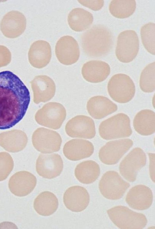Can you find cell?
<instances>
[{
	"mask_svg": "<svg viewBox=\"0 0 155 229\" xmlns=\"http://www.w3.org/2000/svg\"><path fill=\"white\" fill-rule=\"evenodd\" d=\"M65 131L72 138L91 139L96 134L94 120L84 115H77L69 120L65 125Z\"/></svg>",
	"mask_w": 155,
	"mask_h": 229,
	"instance_id": "7c38bea8",
	"label": "cell"
},
{
	"mask_svg": "<svg viewBox=\"0 0 155 229\" xmlns=\"http://www.w3.org/2000/svg\"><path fill=\"white\" fill-rule=\"evenodd\" d=\"M133 143V141L129 139L108 142L99 150V159L106 164H115L132 147Z\"/></svg>",
	"mask_w": 155,
	"mask_h": 229,
	"instance_id": "8fae6325",
	"label": "cell"
},
{
	"mask_svg": "<svg viewBox=\"0 0 155 229\" xmlns=\"http://www.w3.org/2000/svg\"><path fill=\"white\" fill-rule=\"evenodd\" d=\"M100 174L99 165L92 160L83 161L77 165L74 170L76 178L80 182L89 184L95 181Z\"/></svg>",
	"mask_w": 155,
	"mask_h": 229,
	"instance_id": "d4e9b609",
	"label": "cell"
},
{
	"mask_svg": "<svg viewBox=\"0 0 155 229\" xmlns=\"http://www.w3.org/2000/svg\"><path fill=\"white\" fill-rule=\"evenodd\" d=\"M26 19L24 15L17 11H12L6 13L2 19L0 29L5 37L15 38L21 35L26 27Z\"/></svg>",
	"mask_w": 155,
	"mask_h": 229,
	"instance_id": "9a60e30c",
	"label": "cell"
},
{
	"mask_svg": "<svg viewBox=\"0 0 155 229\" xmlns=\"http://www.w3.org/2000/svg\"><path fill=\"white\" fill-rule=\"evenodd\" d=\"M30 101L29 91L13 72H0V129L10 128L25 115Z\"/></svg>",
	"mask_w": 155,
	"mask_h": 229,
	"instance_id": "6da1fadb",
	"label": "cell"
},
{
	"mask_svg": "<svg viewBox=\"0 0 155 229\" xmlns=\"http://www.w3.org/2000/svg\"><path fill=\"white\" fill-rule=\"evenodd\" d=\"M81 43L84 53L91 58H101L111 51L114 37L111 32L105 26L97 25L84 33Z\"/></svg>",
	"mask_w": 155,
	"mask_h": 229,
	"instance_id": "7a4b0ae2",
	"label": "cell"
},
{
	"mask_svg": "<svg viewBox=\"0 0 155 229\" xmlns=\"http://www.w3.org/2000/svg\"><path fill=\"white\" fill-rule=\"evenodd\" d=\"M94 150L93 144L89 141L75 139L68 141L65 144L63 152L68 159L77 161L90 157L93 154Z\"/></svg>",
	"mask_w": 155,
	"mask_h": 229,
	"instance_id": "ffe728a7",
	"label": "cell"
},
{
	"mask_svg": "<svg viewBox=\"0 0 155 229\" xmlns=\"http://www.w3.org/2000/svg\"><path fill=\"white\" fill-rule=\"evenodd\" d=\"M99 132L101 138L106 140L129 137L132 133L130 119L125 114H117L102 121Z\"/></svg>",
	"mask_w": 155,
	"mask_h": 229,
	"instance_id": "3957f363",
	"label": "cell"
},
{
	"mask_svg": "<svg viewBox=\"0 0 155 229\" xmlns=\"http://www.w3.org/2000/svg\"><path fill=\"white\" fill-rule=\"evenodd\" d=\"M110 69L107 63L99 60H91L84 63L82 68L81 73L87 81L93 83L101 82L109 75Z\"/></svg>",
	"mask_w": 155,
	"mask_h": 229,
	"instance_id": "603a6c76",
	"label": "cell"
},
{
	"mask_svg": "<svg viewBox=\"0 0 155 229\" xmlns=\"http://www.w3.org/2000/svg\"><path fill=\"white\" fill-rule=\"evenodd\" d=\"M149 172L150 176L152 181L155 182V154L149 153Z\"/></svg>",
	"mask_w": 155,
	"mask_h": 229,
	"instance_id": "836d02e7",
	"label": "cell"
},
{
	"mask_svg": "<svg viewBox=\"0 0 155 229\" xmlns=\"http://www.w3.org/2000/svg\"><path fill=\"white\" fill-rule=\"evenodd\" d=\"M36 184V178L33 174L27 171H21L16 173L11 177L8 185L12 193L21 197L30 193Z\"/></svg>",
	"mask_w": 155,
	"mask_h": 229,
	"instance_id": "2e32d148",
	"label": "cell"
},
{
	"mask_svg": "<svg viewBox=\"0 0 155 229\" xmlns=\"http://www.w3.org/2000/svg\"><path fill=\"white\" fill-rule=\"evenodd\" d=\"M147 157L143 151L140 148L132 150L120 162V173L127 180L133 182L136 179L138 172L146 164Z\"/></svg>",
	"mask_w": 155,
	"mask_h": 229,
	"instance_id": "30bf717a",
	"label": "cell"
},
{
	"mask_svg": "<svg viewBox=\"0 0 155 229\" xmlns=\"http://www.w3.org/2000/svg\"><path fill=\"white\" fill-rule=\"evenodd\" d=\"M14 223L9 222H4L0 224V229H17Z\"/></svg>",
	"mask_w": 155,
	"mask_h": 229,
	"instance_id": "e575fe53",
	"label": "cell"
},
{
	"mask_svg": "<svg viewBox=\"0 0 155 229\" xmlns=\"http://www.w3.org/2000/svg\"><path fill=\"white\" fill-rule=\"evenodd\" d=\"M153 199L152 192L148 187L142 184L133 187L127 193L125 201L132 208L139 210L149 208Z\"/></svg>",
	"mask_w": 155,
	"mask_h": 229,
	"instance_id": "e0dca14e",
	"label": "cell"
},
{
	"mask_svg": "<svg viewBox=\"0 0 155 229\" xmlns=\"http://www.w3.org/2000/svg\"><path fill=\"white\" fill-rule=\"evenodd\" d=\"M141 90L146 93H151L155 90V62L147 65L142 71L140 79Z\"/></svg>",
	"mask_w": 155,
	"mask_h": 229,
	"instance_id": "f1b7e54d",
	"label": "cell"
},
{
	"mask_svg": "<svg viewBox=\"0 0 155 229\" xmlns=\"http://www.w3.org/2000/svg\"><path fill=\"white\" fill-rule=\"evenodd\" d=\"M66 116L65 108L61 104L50 102L39 109L35 115V119L39 124L54 130L61 127Z\"/></svg>",
	"mask_w": 155,
	"mask_h": 229,
	"instance_id": "52a82bcc",
	"label": "cell"
},
{
	"mask_svg": "<svg viewBox=\"0 0 155 229\" xmlns=\"http://www.w3.org/2000/svg\"><path fill=\"white\" fill-rule=\"evenodd\" d=\"M136 8L135 0H112L109 6L111 14L119 18L129 17L134 13Z\"/></svg>",
	"mask_w": 155,
	"mask_h": 229,
	"instance_id": "83f0119b",
	"label": "cell"
},
{
	"mask_svg": "<svg viewBox=\"0 0 155 229\" xmlns=\"http://www.w3.org/2000/svg\"><path fill=\"white\" fill-rule=\"evenodd\" d=\"M141 36L143 44L147 50L152 55L155 54V24L147 23L141 28Z\"/></svg>",
	"mask_w": 155,
	"mask_h": 229,
	"instance_id": "f546056e",
	"label": "cell"
},
{
	"mask_svg": "<svg viewBox=\"0 0 155 229\" xmlns=\"http://www.w3.org/2000/svg\"><path fill=\"white\" fill-rule=\"evenodd\" d=\"M87 109L90 115L96 119H100L116 111L117 105L106 97L97 95L91 98L88 101Z\"/></svg>",
	"mask_w": 155,
	"mask_h": 229,
	"instance_id": "7402d4cb",
	"label": "cell"
},
{
	"mask_svg": "<svg viewBox=\"0 0 155 229\" xmlns=\"http://www.w3.org/2000/svg\"><path fill=\"white\" fill-rule=\"evenodd\" d=\"M58 199L52 193L45 191L41 193L35 199L34 208L39 215L48 216L53 214L57 210Z\"/></svg>",
	"mask_w": 155,
	"mask_h": 229,
	"instance_id": "484cf974",
	"label": "cell"
},
{
	"mask_svg": "<svg viewBox=\"0 0 155 229\" xmlns=\"http://www.w3.org/2000/svg\"><path fill=\"white\" fill-rule=\"evenodd\" d=\"M62 141L61 137L58 132L43 127L37 129L32 136L34 147L38 151L43 154L58 151Z\"/></svg>",
	"mask_w": 155,
	"mask_h": 229,
	"instance_id": "9c48e42d",
	"label": "cell"
},
{
	"mask_svg": "<svg viewBox=\"0 0 155 229\" xmlns=\"http://www.w3.org/2000/svg\"><path fill=\"white\" fill-rule=\"evenodd\" d=\"M90 196L87 190L79 186H74L68 188L63 196V201L66 207L75 212H81L88 206Z\"/></svg>",
	"mask_w": 155,
	"mask_h": 229,
	"instance_id": "ac0fdd59",
	"label": "cell"
},
{
	"mask_svg": "<svg viewBox=\"0 0 155 229\" xmlns=\"http://www.w3.org/2000/svg\"><path fill=\"white\" fill-rule=\"evenodd\" d=\"M107 91L112 99L120 103L131 101L135 92L134 83L128 75L122 73L113 75L107 84Z\"/></svg>",
	"mask_w": 155,
	"mask_h": 229,
	"instance_id": "5b68a950",
	"label": "cell"
},
{
	"mask_svg": "<svg viewBox=\"0 0 155 229\" xmlns=\"http://www.w3.org/2000/svg\"><path fill=\"white\" fill-rule=\"evenodd\" d=\"M13 161L10 156H0V181L5 180L12 171Z\"/></svg>",
	"mask_w": 155,
	"mask_h": 229,
	"instance_id": "4dcf8cb0",
	"label": "cell"
},
{
	"mask_svg": "<svg viewBox=\"0 0 155 229\" xmlns=\"http://www.w3.org/2000/svg\"><path fill=\"white\" fill-rule=\"evenodd\" d=\"M107 213L113 223L120 229H143L147 223L144 214L124 206H115L107 210Z\"/></svg>",
	"mask_w": 155,
	"mask_h": 229,
	"instance_id": "277c9868",
	"label": "cell"
},
{
	"mask_svg": "<svg viewBox=\"0 0 155 229\" xmlns=\"http://www.w3.org/2000/svg\"><path fill=\"white\" fill-rule=\"evenodd\" d=\"M29 61L34 67L41 68L50 62L51 57V46L48 42L42 40L34 42L28 53Z\"/></svg>",
	"mask_w": 155,
	"mask_h": 229,
	"instance_id": "44dd1931",
	"label": "cell"
},
{
	"mask_svg": "<svg viewBox=\"0 0 155 229\" xmlns=\"http://www.w3.org/2000/svg\"><path fill=\"white\" fill-rule=\"evenodd\" d=\"M31 84L33 91L34 101L35 104L47 102L54 96L55 85L53 80L48 76H36Z\"/></svg>",
	"mask_w": 155,
	"mask_h": 229,
	"instance_id": "d6986e66",
	"label": "cell"
},
{
	"mask_svg": "<svg viewBox=\"0 0 155 229\" xmlns=\"http://www.w3.org/2000/svg\"><path fill=\"white\" fill-rule=\"evenodd\" d=\"M139 50V40L136 32L127 30L119 35L115 49L116 55L120 61L128 63L136 57Z\"/></svg>",
	"mask_w": 155,
	"mask_h": 229,
	"instance_id": "ba28073f",
	"label": "cell"
},
{
	"mask_svg": "<svg viewBox=\"0 0 155 229\" xmlns=\"http://www.w3.org/2000/svg\"><path fill=\"white\" fill-rule=\"evenodd\" d=\"M11 53L6 47L0 45V66L4 65L10 61Z\"/></svg>",
	"mask_w": 155,
	"mask_h": 229,
	"instance_id": "d6a6232c",
	"label": "cell"
},
{
	"mask_svg": "<svg viewBox=\"0 0 155 229\" xmlns=\"http://www.w3.org/2000/svg\"><path fill=\"white\" fill-rule=\"evenodd\" d=\"M135 130L143 136L151 135L155 131V113L150 109L142 110L136 115L133 120Z\"/></svg>",
	"mask_w": 155,
	"mask_h": 229,
	"instance_id": "cb8c5ba5",
	"label": "cell"
},
{
	"mask_svg": "<svg viewBox=\"0 0 155 229\" xmlns=\"http://www.w3.org/2000/svg\"><path fill=\"white\" fill-rule=\"evenodd\" d=\"M78 2L83 5L94 11L101 9L104 5L103 0H79Z\"/></svg>",
	"mask_w": 155,
	"mask_h": 229,
	"instance_id": "1f68e13d",
	"label": "cell"
},
{
	"mask_svg": "<svg viewBox=\"0 0 155 229\" xmlns=\"http://www.w3.org/2000/svg\"><path fill=\"white\" fill-rule=\"evenodd\" d=\"M130 186L119 174L113 171L105 172L101 177L99 188L101 194L107 199L116 200L121 198Z\"/></svg>",
	"mask_w": 155,
	"mask_h": 229,
	"instance_id": "8992f818",
	"label": "cell"
},
{
	"mask_svg": "<svg viewBox=\"0 0 155 229\" xmlns=\"http://www.w3.org/2000/svg\"><path fill=\"white\" fill-rule=\"evenodd\" d=\"M63 168L62 158L57 154H40L36 162L37 173L46 178L52 179L59 176Z\"/></svg>",
	"mask_w": 155,
	"mask_h": 229,
	"instance_id": "5bb4252c",
	"label": "cell"
},
{
	"mask_svg": "<svg viewBox=\"0 0 155 229\" xmlns=\"http://www.w3.org/2000/svg\"><path fill=\"white\" fill-rule=\"evenodd\" d=\"M55 55L59 62L66 65H71L79 59L80 52L78 44L72 37L66 35L57 41L55 48Z\"/></svg>",
	"mask_w": 155,
	"mask_h": 229,
	"instance_id": "4fadbf2b",
	"label": "cell"
},
{
	"mask_svg": "<svg viewBox=\"0 0 155 229\" xmlns=\"http://www.w3.org/2000/svg\"><path fill=\"white\" fill-rule=\"evenodd\" d=\"M68 21L69 26L73 30L81 32L90 26L93 23V17L88 11L82 8H76L69 13Z\"/></svg>",
	"mask_w": 155,
	"mask_h": 229,
	"instance_id": "4316f807",
	"label": "cell"
}]
</instances>
